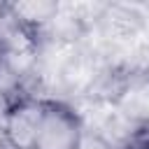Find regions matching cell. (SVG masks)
Listing matches in <instances>:
<instances>
[{
	"label": "cell",
	"instance_id": "obj_2",
	"mask_svg": "<svg viewBox=\"0 0 149 149\" xmlns=\"http://www.w3.org/2000/svg\"><path fill=\"white\" fill-rule=\"evenodd\" d=\"M47 102L33 95L16 98L7 109V147L9 149H35L40 123Z\"/></svg>",
	"mask_w": 149,
	"mask_h": 149
},
{
	"label": "cell",
	"instance_id": "obj_1",
	"mask_svg": "<svg viewBox=\"0 0 149 149\" xmlns=\"http://www.w3.org/2000/svg\"><path fill=\"white\" fill-rule=\"evenodd\" d=\"M79 135H81V126L72 107L61 100L47 102L35 149H74Z\"/></svg>",
	"mask_w": 149,
	"mask_h": 149
},
{
	"label": "cell",
	"instance_id": "obj_3",
	"mask_svg": "<svg viewBox=\"0 0 149 149\" xmlns=\"http://www.w3.org/2000/svg\"><path fill=\"white\" fill-rule=\"evenodd\" d=\"M54 9H56V2H44V0H23V2L9 5L12 16H14L21 26H26L28 30H33V33H37V35H40V30L47 26V21L51 19Z\"/></svg>",
	"mask_w": 149,
	"mask_h": 149
},
{
	"label": "cell",
	"instance_id": "obj_4",
	"mask_svg": "<svg viewBox=\"0 0 149 149\" xmlns=\"http://www.w3.org/2000/svg\"><path fill=\"white\" fill-rule=\"evenodd\" d=\"M74 149H112V147H109L100 135L81 130V135H79V140H77V147H74Z\"/></svg>",
	"mask_w": 149,
	"mask_h": 149
}]
</instances>
